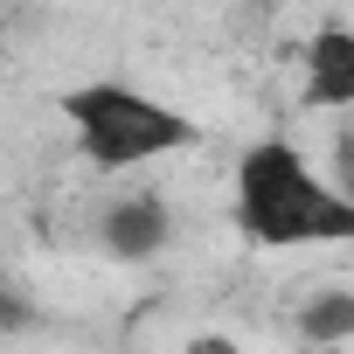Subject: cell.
<instances>
[{
  "label": "cell",
  "mask_w": 354,
  "mask_h": 354,
  "mask_svg": "<svg viewBox=\"0 0 354 354\" xmlns=\"http://www.w3.org/2000/svg\"><path fill=\"white\" fill-rule=\"evenodd\" d=\"M236 230L257 250L354 243V195L319 181L292 139H257L236 167Z\"/></svg>",
  "instance_id": "obj_1"
},
{
  "label": "cell",
  "mask_w": 354,
  "mask_h": 354,
  "mask_svg": "<svg viewBox=\"0 0 354 354\" xmlns=\"http://www.w3.org/2000/svg\"><path fill=\"white\" fill-rule=\"evenodd\" d=\"M63 118L77 125V146L104 174H125V167L195 146V118L167 111L160 97H146L132 84H77V91H63Z\"/></svg>",
  "instance_id": "obj_2"
},
{
  "label": "cell",
  "mask_w": 354,
  "mask_h": 354,
  "mask_svg": "<svg viewBox=\"0 0 354 354\" xmlns=\"http://www.w3.org/2000/svg\"><path fill=\"white\" fill-rule=\"evenodd\" d=\"M97 236L111 257H160L167 236H174V216L160 195H118L104 216H97Z\"/></svg>",
  "instance_id": "obj_3"
},
{
  "label": "cell",
  "mask_w": 354,
  "mask_h": 354,
  "mask_svg": "<svg viewBox=\"0 0 354 354\" xmlns=\"http://www.w3.org/2000/svg\"><path fill=\"white\" fill-rule=\"evenodd\" d=\"M313 111H347L354 104V28H319L306 42V91Z\"/></svg>",
  "instance_id": "obj_4"
},
{
  "label": "cell",
  "mask_w": 354,
  "mask_h": 354,
  "mask_svg": "<svg viewBox=\"0 0 354 354\" xmlns=\"http://www.w3.org/2000/svg\"><path fill=\"white\" fill-rule=\"evenodd\" d=\"M299 333L333 347V340H354V292H319L299 306Z\"/></svg>",
  "instance_id": "obj_5"
},
{
  "label": "cell",
  "mask_w": 354,
  "mask_h": 354,
  "mask_svg": "<svg viewBox=\"0 0 354 354\" xmlns=\"http://www.w3.org/2000/svg\"><path fill=\"white\" fill-rule=\"evenodd\" d=\"M333 167H340V195H354V125L333 139Z\"/></svg>",
  "instance_id": "obj_6"
},
{
  "label": "cell",
  "mask_w": 354,
  "mask_h": 354,
  "mask_svg": "<svg viewBox=\"0 0 354 354\" xmlns=\"http://www.w3.org/2000/svg\"><path fill=\"white\" fill-rule=\"evenodd\" d=\"M28 319H35V313H28V306H21V299L8 292V285H0V333H21Z\"/></svg>",
  "instance_id": "obj_7"
},
{
  "label": "cell",
  "mask_w": 354,
  "mask_h": 354,
  "mask_svg": "<svg viewBox=\"0 0 354 354\" xmlns=\"http://www.w3.org/2000/svg\"><path fill=\"white\" fill-rule=\"evenodd\" d=\"M188 354H236L223 333H202V340H188Z\"/></svg>",
  "instance_id": "obj_8"
}]
</instances>
